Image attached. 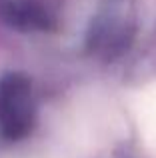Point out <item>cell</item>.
Listing matches in <instances>:
<instances>
[{
	"mask_svg": "<svg viewBox=\"0 0 156 158\" xmlns=\"http://www.w3.org/2000/svg\"><path fill=\"white\" fill-rule=\"evenodd\" d=\"M30 126V82L22 74H8L0 80V134L6 140H18Z\"/></svg>",
	"mask_w": 156,
	"mask_h": 158,
	"instance_id": "1",
	"label": "cell"
},
{
	"mask_svg": "<svg viewBox=\"0 0 156 158\" xmlns=\"http://www.w3.org/2000/svg\"><path fill=\"white\" fill-rule=\"evenodd\" d=\"M2 14L12 26L22 28V30L50 26V18H48L46 10L40 8L34 2H18V0L4 2L2 4Z\"/></svg>",
	"mask_w": 156,
	"mask_h": 158,
	"instance_id": "2",
	"label": "cell"
}]
</instances>
